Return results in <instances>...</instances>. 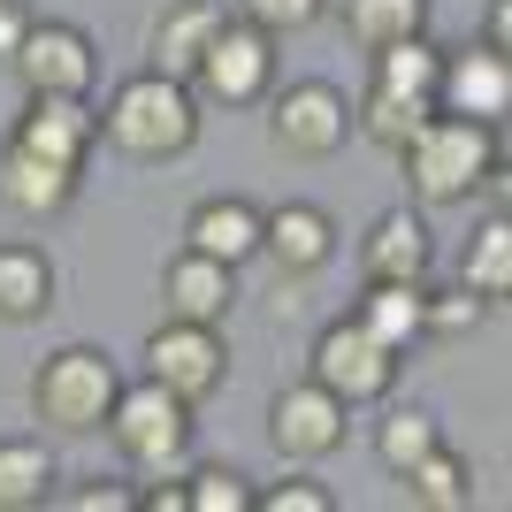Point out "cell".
Wrapping results in <instances>:
<instances>
[{
  "label": "cell",
  "mask_w": 512,
  "mask_h": 512,
  "mask_svg": "<svg viewBox=\"0 0 512 512\" xmlns=\"http://www.w3.org/2000/svg\"><path fill=\"white\" fill-rule=\"evenodd\" d=\"M184 512H253V482L237 467H192L184 474Z\"/></svg>",
  "instance_id": "28"
},
{
  "label": "cell",
  "mask_w": 512,
  "mask_h": 512,
  "mask_svg": "<svg viewBox=\"0 0 512 512\" xmlns=\"http://www.w3.org/2000/svg\"><path fill=\"white\" fill-rule=\"evenodd\" d=\"M344 39L375 54V46H398V39H421L428 31V0H344Z\"/></svg>",
  "instance_id": "23"
},
{
  "label": "cell",
  "mask_w": 512,
  "mask_h": 512,
  "mask_svg": "<svg viewBox=\"0 0 512 512\" xmlns=\"http://www.w3.org/2000/svg\"><path fill=\"white\" fill-rule=\"evenodd\" d=\"M62 490L54 444L46 436H0V512H39Z\"/></svg>",
  "instance_id": "19"
},
{
  "label": "cell",
  "mask_w": 512,
  "mask_h": 512,
  "mask_svg": "<svg viewBox=\"0 0 512 512\" xmlns=\"http://www.w3.org/2000/svg\"><path fill=\"white\" fill-rule=\"evenodd\" d=\"M444 444V428H436V413L428 406H390L383 421H375V459H383L390 474H406L421 451Z\"/></svg>",
  "instance_id": "26"
},
{
  "label": "cell",
  "mask_w": 512,
  "mask_h": 512,
  "mask_svg": "<svg viewBox=\"0 0 512 512\" xmlns=\"http://www.w3.org/2000/svg\"><path fill=\"white\" fill-rule=\"evenodd\" d=\"M367 62H375V77H367L375 92H413V100H436L444 46H428V31H421V39H398V46H375Z\"/></svg>",
  "instance_id": "25"
},
{
  "label": "cell",
  "mask_w": 512,
  "mask_h": 512,
  "mask_svg": "<svg viewBox=\"0 0 512 512\" xmlns=\"http://www.w3.org/2000/svg\"><path fill=\"white\" fill-rule=\"evenodd\" d=\"M253 505H260V512H337V497L321 490L314 474H299V467H291V474H283V482H268V490H253Z\"/></svg>",
  "instance_id": "31"
},
{
  "label": "cell",
  "mask_w": 512,
  "mask_h": 512,
  "mask_svg": "<svg viewBox=\"0 0 512 512\" xmlns=\"http://www.w3.org/2000/svg\"><path fill=\"white\" fill-rule=\"evenodd\" d=\"M367 337H383L390 352H406L421 337V283H360V306H352Z\"/></svg>",
  "instance_id": "24"
},
{
  "label": "cell",
  "mask_w": 512,
  "mask_h": 512,
  "mask_svg": "<svg viewBox=\"0 0 512 512\" xmlns=\"http://www.w3.org/2000/svg\"><path fill=\"white\" fill-rule=\"evenodd\" d=\"M497 161H505L497 123L444 115V107L421 123V138L398 146V169H406V184H413V207H459V199H474L482 184H490Z\"/></svg>",
  "instance_id": "1"
},
{
  "label": "cell",
  "mask_w": 512,
  "mask_h": 512,
  "mask_svg": "<svg viewBox=\"0 0 512 512\" xmlns=\"http://www.w3.org/2000/svg\"><path fill=\"white\" fill-rule=\"evenodd\" d=\"M8 146L39 153V161H62V169H85L92 146H100V115L85 100H69V92H31L8 130Z\"/></svg>",
  "instance_id": "12"
},
{
  "label": "cell",
  "mask_w": 512,
  "mask_h": 512,
  "mask_svg": "<svg viewBox=\"0 0 512 512\" xmlns=\"http://www.w3.org/2000/svg\"><path fill=\"white\" fill-rule=\"evenodd\" d=\"M436 268V237L421 207H383L360 237V283H428Z\"/></svg>",
  "instance_id": "14"
},
{
  "label": "cell",
  "mask_w": 512,
  "mask_h": 512,
  "mask_svg": "<svg viewBox=\"0 0 512 512\" xmlns=\"http://www.w3.org/2000/svg\"><path fill=\"white\" fill-rule=\"evenodd\" d=\"M8 69L23 77V92H69V100H92L100 85V46L62 16H31L23 46L8 54Z\"/></svg>",
  "instance_id": "8"
},
{
  "label": "cell",
  "mask_w": 512,
  "mask_h": 512,
  "mask_svg": "<svg viewBox=\"0 0 512 512\" xmlns=\"http://www.w3.org/2000/svg\"><path fill=\"white\" fill-rule=\"evenodd\" d=\"M54 505H62V512H130V505H138V490L115 482V474H85V482H62Z\"/></svg>",
  "instance_id": "30"
},
{
  "label": "cell",
  "mask_w": 512,
  "mask_h": 512,
  "mask_svg": "<svg viewBox=\"0 0 512 512\" xmlns=\"http://www.w3.org/2000/svg\"><path fill=\"white\" fill-rule=\"evenodd\" d=\"M329 0H237L230 16H245V23H260L268 39H283V31H306V23L321 16Z\"/></svg>",
  "instance_id": "32"
},
{
  "label": "cell",
  "mask_w": 512,
  "mask_h": 512,
  "mask_svg": "<svg viewBox=\"0 0 512 512\" xmlns=\"http://www.w3.org/2000/svg\"><path fill=\"white\" fill-rule=\"evenodd\" d=\"M100 138L130 161H176V153L199 146V92L184 77H161V69H138L115 85V100L100 107Z\"/></svg>",
  "instance_id": "2"
},
{
  "label": "cell",
  "mask_w": 512,
  "mask_h": 512,
  "mask_svg": "<svg viewBox=\"0 0 512 512\" xmlns=\"http://www.w3.org/2000/svg\"><path fill=\"white\" fill-rule=\"evenodd\" d=\"M77 184H85V169H62V161H39L23 146H0V199L16 214H62L77 199Z\"/></svg>",
  "instance_id": "18"
},
{
  "label": "cell",
  "mask_w": 512,
  "mask_h": 512,
  "mask_svg": "<svg viewBox=\"0 0 512 512\" xmlns=\"http://www.w3.org/2000/svg\"><path fill=\"white\" fill-rule=\"evenodd\" d=\"M54 291H62V276H54V260H46V245H31V237H16V245H0V321H39L46 306H54Z\"/></svg>",
  "instance_id": "20"
},
{
  "label": "cell",
  "mask_w": 512,
  "mask_h": 512,
  "mask_svg": "<svg viewBox=\"0 0 512 512\" xmlns=\"http://www.w3.org/2000/svg\"><path fill=\"white\" fill-rule=\"evenodd\" d=\"M192 398H176L169 383H153V375H138V383L115 390V413H107V436H115V451H123L130 467L146 474H169L184 467V451H192Z\"/></svg>",
  "instance_id": "4"
},
{
  "label": "cell",
  "mask_w": 512,
  "mask_h": 512,
  "mask_svg": "<svg viewBox=\"0 0 512 512\" xmlns=\"http://www.w3.org/2000/svg\"><path fill=\"white\" fill-rule=\"evenodd\" d=\"M23 31H31V8H23V0H0V62L23 46Z\"/></svg>",
  "instance_id": "33"
},
{
  "label": "cell",
  "mask_w": 512,
  "mask_h": 512,
  "mask_svg": "<svg viewBox=\"0 0 512 512\" xmlns=\"http://www.w3.org/2000/svg\"><path fill=\"white\" fill-rule=\"evenodd\" d=\"M184 245L207 260H230V268H245V260H260V207L253 199H199L192 214H184Z\"/></svg>",
  "instance_id": "17"
},
{
  "label": "cell",
  "mask_w": 512,
  "mask_h": 512,
  "mask_svg": "<svg viewBox=\"0 0 512 512\" xmlns=\"http://www.w3.org/2000/svg\"><path fill=\"white\" fill-rule=\"evenodd\" d=\"M398 482H406V505H421V512H467V505H474V467H467L451 444L421 451Z\"/></svg>",
  "instance_id": "21"
},
{
  "label": "cell",
  "mask_w": 512,
  "mask_h": 512,
  "mask_svg": "<svg viewBox=\"0 0 512 512\" xmlns=\"http://www.w3.org/2000/svg\"><path fill=\"white\" fill-rule=\"evenodd\" d=\"M192 92L214 100V107H260L276 92V39H268L260 23H245V16H222L214 46L192 69Z\"/></svg>",
  "instance_id": "6"
},
{
  "label": "cell",
  "mask_w": 512,
  "mask_h": 512,
  "mask_svg": "<svg viewBox=\"0 0 512 512\" xmlns=\"http://www.w3.org/2000/svg\"><path fill=\"white\" fill-rule=\"evenodd\" d=\"M230 306H237V268L230 260H207V253H192V245H176L169 268H161V321L222 329Z\"/></svg>",
  "instance_id": "15"
},
{
  "label": "cell",
  "mask_w": 512,
  "mask_h": 512,
  "mask_svg": "<svg viewBox=\"0 0 512 512\" xmlns=\"http://www.w3.org/2000/svg\"><path fill=\"white\" fill-rule=\"evenodd\" d=\"M344 436H352V406H344L337 390H321L314 375L276 390V406H268V444H276L291 467H314V459L344 451Z\"/></svg>",
  "instance_id": "9"
},
{
  "label": "cell",
  "mask_w": 512,
  "mask_h": 512,
  "mask_svg": "<svg viewBox=\"0 0 512 512\" xmlns=\"http://www.w3.org/2000/svg\"><path fill=\"white\" fill-rule=\"evenodd\" d=\"M436 107L444 115H474V123H505L512 115V54L467 39L451 46L444 69H436Z\"/></svg>",
  "instance_id": "11"
},
{
  "label": "cell",
  "mask_w": 512,
  "mask_h": 512,
  "mask_svg": "<svg viewBox=\"0 0 512 512\" xmlns=\"http://www.w3.org/2000/svg\"><path fill=\"white\" fill-rule=\"evenodd\" d=\"M306 375H314L321 390H337L344 406H375V398H390V383H398V352L344 314L314 337V367H306Z\"/></svg>",
  "instance_id": "7"
},
{
  "label": "cell",
  "mask_w": 512,
  "mask_h": 512,
  "mask_svg": "<svg viewBox=\"0 0 512 512\" xmlns=\"http://www.w3.org/2000/svg\"><path fill=\"white\" fill-rule=\"evenodd\" d=\"M260 107H268V138H276V153H291V161H329V153L352 146V100H344L329 77L276 85Z\"/></svg>",
  "instance_id": "5"
},
{
  "label": "cell",
  "mask_w": 512,
  "mask_h": 512,
  "mask_svg": "<svg viewBox=\"0 0 512 512\" xmlns=\"http://www.w3.org/2000/svg\"><path fill=\"white\" fill-rule=\"evenodd\" d=\"M138 360H146L153 383H169L176 398H192V406H207L214 390H222V375H230L222 329H199V321H161Z\"/></svg>",
  "instance_id": "10"
},
{
  "label": "cell",
  "mask_w": 512,
  "mask_h": 512,
  "mask_svg": "<svg viewBox=\"0 0 512 512\" xmlns=\"http://www.w3.org/2000/svg\"><path fill=\"white\" fill-rule=\"evenodd\" d=\"M115 390H123V367L100 344H62L31 367V413L54 436H100L115 413Z\"/></svg>",
  "instance_id": "3"
},
{
  "label": "cell",
  "mask_w": 512,
  "mask_h": 512,
  "mask_svg": "<svg viewBox=\"0 0 512 512\" xmlns=\"http://www.w3.org/2000/svg\"><path fill=\"white\" fill-rule=\"evenodd\" d=\"M260 253L276 260L291 283H306V276H321V268L337 260V222H329V207H314V199L260 207Z\"/></svg>",
  "instance_id": "13"
},
{
  "label": "cell",
  "mask_w": 512,
  "mask_h": 512,
  "mask_svg": "<svg viewBox=\"0 0 512 512\" xmlns=\"http://www.w3.org/2000/svg\"><path fill=\"white\" fill-rule=\"evenodd\" d=\"M482 46L512 54V0H490V16H482Z\"/></svg>",
  "instance_id": "34"
},
{
  "label": "cell",
  "mask_w": 512,
  "mask_h": 512,
  "mask_svg": "<svg viewBox=\"0 0 512 512\" xmlns=\"http://www.w3.org/2000/svg\"><path fill=\"white\" fill-rule=\"evenodd\" d=\"M138 505H146V512H184V474H169V482L138 490Z\"/></svg>",
  "instance_id": "35"
},
{
  "label": "cell",
  "mask_w": 512,
  "mask_h": 512,
  "mask_svg": "<svg viewBox=\"0 0 512 512\" xmlns=\"http://www.w3.org/2000/svg\"><path fill=\"white\" fill-rule=\"evenodd\" d=\"M482 314H490V306L474 299L467 283H451V291H428L421 283V337H459V329H474Z\"/></svg>",
  "instance_id": "29"
},
{
  "label": "cell",
  "mask_w": 512,
  "mask_h": 512,
  "mask_svg": "<svg viewBox=\"0 0 512 512\" xmlns=\"http://www.w3.org/2000/svg\"><path fill=\"white\" fill-rule=\"evenodd\" d=\"M459 283H467V291H474L482 306H490V314L512 299V222H505V214H490V222H482V230L467 237Z\"/></svg>",
  "instance_id": "22"
},
{
  "label": "cell",
  "mask_w": 512,
  "mask_h": 512,
  "mask_svg": "<svg viewBox=\"0 0 512 512\" xmlns=\"http://www.w3.org/2000/svg\"><path fill=\"white\" fill-rule=\"evenodd\" d=\"M222 16H230L222 0H169V8L153 16V39H146L153 62H146V69H161V77H184V85H192V69H199V54L214 46Z\"/></svg>",
  "instance_id": "16"
},
{
  "label": "cell",
  "mask_w": 512,
  "mask_h": 512,
  "mask_svg": "<svg viewBox=\"0 0 512 512\" xmlns=\"http://www.w3.org/2000/svg\"><path fill=\"white\" fill-rule=\"evenodd\" d=\"M428 115H436V100H413V92H375V85H367V100H360V115H352V123H360L375 146L398 153L406 138H421Z\"/></svg>",
  "instance_id": "27"
}]
</instances>
